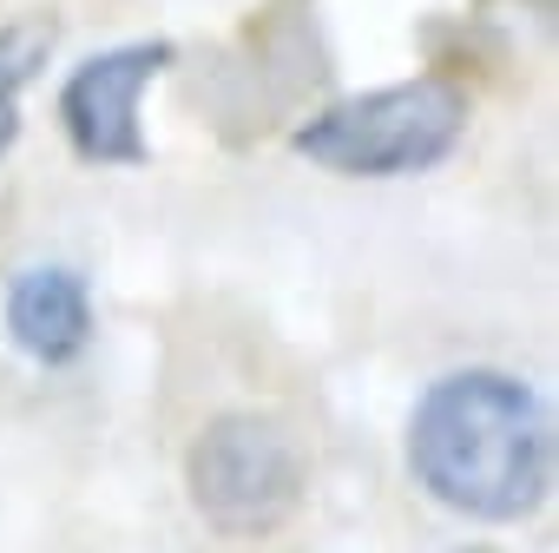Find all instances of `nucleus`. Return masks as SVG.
<instances>
[{
    "label": "nucleus",
    "mask_w": 559,
    "mask_h": 553,
    "mask_svg": "<svg viewBox=\"0 0 559 553\" xmlns=\"http://www.w3.org/2000/svg\"><path fill=\"white\" fill-rule=\"evenodd\" d=\"M408 468L467 520H520L552 487V415L520 376L454 369L415 402Z\"/></svg>",
    "instance_id": "f257e3e1"
},
{
    "label": "nucleus",
    "mask_w": 559,
    "mask_h": 553,
    "mask_svg": "<svg viewBox=\"0 0 559 553\" xmlns=\"http://www.w3.org/2000/svg\"><path fill=\"white\" fill-rule=\"evenodd\" d=\"M185 487L204 527L230 540H263L304 501V448L270 415H217L185 455Z\"/></svg>",
    "instance_id": "7ed1b4c3"
},
{
    "label": "nucleus",
    "mask_w": 559,
    "mask_h": 553,
    "mask_svg": "<svg viewBox=\"0 0 559 553\" xmlns=\"http://www.w3.org/2000/svg\"><path fill=\"white\" fill-rule=\"evenodd\" d=\"M171 47L165 40H132L99 60H86L67 93H60V126L86 165H145V132H139V99L165 73Z\"/></svg>",
    "instance_id": "20e7f679"
},
{
    "label": "nucleus",
    "mask_w": 559,
    "mask_h": 553,
    "mask_svg": "<svg viewBox=\"0 0 559 553\" xmlns=\"http://www.w3.org/2000/svg\"><path fill=\"white\" fill-rule=\"evenodd\" d=\"M53 54V21H14L0 27V152L21 132V86L47 67Z\"/></svg>",
    "instance_id": "423d86ee"
},
{
    "label": "nucleus",
    "mask_w": 559,
    "mask_h": 553,
    "mask_svg": "<svg viewBox=\"0 0 559 553\" xmlns=\"http://www.w3.org/2000/svg\"><path fill=\"white\" fill-rule=\"evenodd\" d=\"M461 126H467L461 86L421 73V80H402V86H382V93L317 113L297 132V152L343 178H408V172L441 165L454 152Z\"/></svg>",
    "instance_id": "f03ea898"
},
{
    "label": "nucleus",
    "mask_w": 559,
    "mask_h": 553,
    "mask_svg": "<svg viewBox=\"0 0 559 553\" xmlns=\"http://www.w3.org/2000/svg\"><path fill=\"white\" fill-rule=\"evenodd\" d=\"M8 337L47 369L80 363L93 343V297L80 284V270H67V263L21 270L8 291Z\"/></svg>",
    "instance_id": "39448f33"
},
{
    "label": "nucleus",
    "mask_w": 559,
    "mask_h": 553,
    "mask_svg": "<svg viewBox=\"0 0 559 553\" xmlns=\"http://www.w3.org/2000/svg\"><path fill=\"white\" fill-rule=\"evenodd\" d=\"M467 553H487V546H467Z\"/></svg>",
    "instance_id": "0eeeda50"
}]
</instances>
